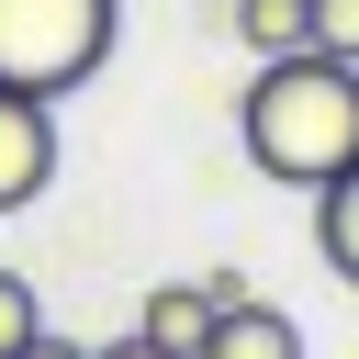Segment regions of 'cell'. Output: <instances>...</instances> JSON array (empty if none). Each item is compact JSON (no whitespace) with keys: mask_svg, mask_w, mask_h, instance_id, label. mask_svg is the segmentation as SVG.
<instances>
[{"mask_svg":"<svg viewBox=\"0 0 359 359\" xmlns=\"http://www.w3.org/2000/svg\"><path fill=\"white\" fill-rule=\"evenodd\" d=\"M314 247H325V269L359 292V157H348V168L314 191Z\"/></svg>","mask_w":359,"mask_h":359,"instance_id":"6","label":"cell"},{"mask_svg":"<svg viewBox=\"0 0 359 359\" xmlns=\"http://www.w3.org/2000/svg\"><path fill=\"white\" fill-rule=\"evenodd\" d=\"M236 280H146V303H135V337L146 348H168V359H191L202 337H213V303H224Z\"/></svg>","mask_w":359,"mask_h":359,"instance_id":"4","label":"cell"},{"mask_svg":"<svg viewBox=\"0 0 359 359\" xmlns=\"http://www.w3.org/2000/svg\"><path fill=\"white\" fill-rule=\"evenodd\" d=\"M22 359H90V348H79V337H34Z\"/></svg>","mask_w":359,"mask_h":359,"instance_id":"11","label":"cell"},{"mask_svg":"<svg viewBox=\"0 0 359 359\" xmlns=\"http://www.w3.org/2000/svg\"><path fill=\"white\" fill-rule=\"evenodd\" d=\"M191 359H303V325H292L280 303H258V292H224V303H213V337H202Z\"/></svg>","mask_w":359,"mask_h":359,"instance_id":"5","label":"cell"},{"mask_svg":"<svg viewBox=\"0 0 359 359\" xmlns=\"http://www.w3.org/2000/svg\"><path fill=\"white\" fill-rule=\"evenodd\" d=\"M90 359H168V348H146V337L123 325V337H112V348H90Z\"/></svg>","mask_w":359,"mask_h":359,"instance_id":"10","label":"cell"},{"mask_svg":"<svg viewBox=\"0 0 359 359\" xmlns=\"http://www.w3.org/2000/svg\"><path fill=\"white\" fill-rule=\"evenodd\" d=\"M112 34H123V0H0V90L67 101L79 79L112 67Z\"/></svg>","mask_w":359,"mask_h":359,"instance_id":"2","label":"cell"},{"mask_svg":"<svg viewBox=\"0 0 359 359\" xmlns=\"http://www.w3.org/2000/svg\"><path fill=\"white\" fill-rule=\"evenodd\" d=\"M224 22H236L247 56H292V45H303V0H236Z\"/></svg>","mask_w":359,"mask_h":359,"instance_id":"7","label":"cell"},{"mask_svg":"<svg viewBox=\"0 0 359 359\" xmlns=\"http://www.w3.org/2000/svg\"><path fill=\"white\" fill-rule=\"evenodd\" d=\"M45 180H56V101L0 90V213H22Z\"/></svg>","mask_w":359,"mask_h":359,"instance_id":"3","label":"cell"},{"mask_svg":"<svg viewBox=\"0 0 359 359\" xmlns=\"http://www.w3.org/2000/svg\"><path fill=\"white\" fill-rule=\"evenodd\" d=\"M236 146H247L258 180L325 191V180L359 157V67H348V56H314V45L258 56V79H247V101H236Z\"/></svg>","mask_w":359,"mask_h":359,"instance_id":"1","label":"cell"},{"mask_svg":"<svg viewBox=\"0 0 359 359\" xmlns=\"http://www.w3.org/2000/svg\"><path fill=\"white\" fill-rule=\"evenodd\" d=\"M34 337H45V303H34V280H22V269H0V359H22Z\"/></svg>","mask_w":359,"mask_h":359,"instance_id":"9","label":"cell"},{"mask_svg":"<svg viewBox=\"0 0 359 359\" xmlns=\"http://www.w3.org/2000/svg\"><path fill=\"white\" fill-rule=\"evenodd\" d=\"M303 45H314V56H348V67H359V0H303Z\"/></svg>","mask_w":359,"mask_h":359,"instance_id":"8","label":"cell"}]
</instances>
